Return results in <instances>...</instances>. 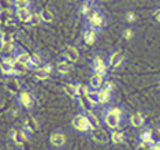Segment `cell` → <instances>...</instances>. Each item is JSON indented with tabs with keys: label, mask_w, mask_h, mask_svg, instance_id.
Masks as SVG:
<instances>
[{
	"label": "cell",
	"mask_w": 160,
	"mask_h": 150,
	"mask_svg": "<svg viewBox=\"0 0 160 150\" xmlns=\"http://www.w3.org/2000/svg\"><path fill=\"white\" fill-rule=\"evenodd\" d=\"M72 126L79 131H88L89 128H94L93 124L89 122V119L85 118V116H81V115H78L74 118V120H72Z\"/></svg>",
	"instance_id": "obj_1"
},
{
	"label": "cell",
	"mask_w": 160,
	"mask_h": 150,
	"mask_svg": "<svg viewBox=\"0 0 160 150\" xmlns=\"http://www.w3.org/2000/svg\"><path fill=\"white\" fill-rule=\"evenodd\" d=\"M93 139L99 143H104L107 141V133L101 128H93Z\"/></svg>",
	"instance_id": "obj_2"
},
{
	"label": "cell",
	"mask_w": 160,
	"mask_h": 150,
	"mask_svg": "<svg viewBox=\"0 0 160 150\" xmlns=\"http://www.w3.org/2000/svg\"><path fill=\"white\" fill-rule=\"evenodd\" d=\"M105 122H107V124H108V127H110V128H116V127H118V124H119V116H116L115 113L110 112L107 115V118H105Z\"/></svg>",
	"instance_id": "obj_3"
},
{
	"label": "cell",
	"mask_w": 160,
	"mask_h": 150,
	"mask_svg": "<svg viewBox=\"0 0 160 150\" xmlns=\"http://www.w3.org/2000/svg\"><path fill=\"white\" fill-rule=\"evenodd\" d=\"M93 68L97 72H99L100 75L105 74V64H104V61H103L101 57H96V59H94V61H93Z\"/></svg>",
	"instance_id": "obj_4"
},
{
	"label": "cell",
	"mask_w": 160,
	"mask_h": 150,
	"mask_svg": "<svg viewBox=\"0 0 160 150\" xmlns=\"http://www.w3.org/2000/svg\"><path fill=\"white\" fill-rule=\"evenodd\" d=\"M122 60H123V52H122V51H118V52H115V53L111 56L110 64L112 65V67H116V65L121 64Z\"/></svg>",
	"instance_id": "obj_5"
},
{
	"label": "cell",
	"mask_w": 160,
	"mask_h": 150,
	"mask_svg": "<svg viewBox=\"0 0 160 150\" xmlns=\"http://www.w3.org/2000/svg\"><path fill=\"white\" fill-rule=\"evenodd\" d=\"M6 87H7V90L11 91V93H18V90H19V83H18L17 79L11 78L6 82Z\"/></svg>",
	"instance_id": "obj_6"
},
{
	"label": "cell",
	"mask_w": 160,
	"mask_h": 150,
	"mask_svg": "<svg viewBox=\"0 0 160 150\" xmlns=\"http://www.w3.org/2000/svg\"><path fill=\"white\" fill-rule=\"evenodd\" d=\"M64 141H66V138H64V135L62 134H53L52 137H51V143L53 146H56V148H59L64 143Z\"/></svg>",
	"instance_id": "obj_7"
},
{
	"label": "cell",
	"mask_w": 160,
	"mask_h": 150,
	"mask_svg": "<svg viewBox=\"0 0 160 150\" xmlns=\"http://www.w3.org/2000/svg\"><path fill=\"white\" fill-rule=\"evenodd\" d=\"M17 15L22 22H32V15L33 14L29 12V10H17Z\"/></svg>",
	"instance_id": "obj_8"
},
{
	"label": "cell",
	"mask_w": 160,
	"mask_h": 150,
	"mask_svg": "<svg viewBox=\"0 0 160 150\" xmlns=\"http://www.w3.org/2000/svg\"><path fill=\"white\" fill-rule=\"evenodd\" d=\"M66 56L68 60L71 61H77L78 60V51L74 46H67L66 48Z\"/></svg>",
	"instance_id": "obj_9"
},
{
	"label": "cell",
	"mask_w": 160,
	"mask_h": 150,
	"mask_svg": "<svg viewBox=\"0 0 160 150\" xmlns=\"http://www.w3.org/2000/svg\"><path fill=\"white\" fill-rule=\"evenodd\" d=\"M101 83H103V76H101L100 74H94L92 76V79H90V86H92L93 89H97V87H100Z\"/></svg>",
	"instance_id": "obj_10"
},
{
	"label": "cell",
	"mask_w": 160,
	"mask_h": 150,
	"mask_svg": "<svg viewBox=\"0 0 160 150\" xmlns=\"http://www.w3.org/2000/svg\"><path fill=\"white\" fill-rule=\"evenodd\" d=\"M144 123V116L141 113H137V115L132 116V124L134 127H141Z\"/></svg>",
	"instance_id": "obj_11"
},
{
	"label": "cell",
	"mask_w": 160,
	"mask_h": 150,
	"mask_svg": "<svg viewBox=\"0 0 160 150\" xmlns=\"http://www.w3.org/2000/svg\"><path fill=\"white\" fill-rule=\"evenodd\" d=\"M25 126H26V128L29 131H36V128H37V122L33 119V118H28L26 120H25Z\"/></svg>",
	"instance_id": "obj_12"
},
{
	"label": "cell",
	"mask_w": 160,
	"mask_h": 150,
	"mask_svg": "<svg viewBox=\"0 0 160 150\" xmlns=\"http://www.w3.org/2000/svg\"><path fill=\"white\" fill-rule=\"evenodd\" d=\"M149 133H151L152 143H160V130L159 128H152Z\"/></svg>",
	"instance_id": "obj_13"
},
{
	"label": "cell",
	"mask_w": 160,
	"mask_h": 150,
	"mask_svg": "<svg viewBox=\"0 0 160 150\" xmlns=\"http://www.w3.org/2000/svg\"><path fill=\"white\" fill-rule=\"evenodd\" d=\"M86 97H88V100L92 105H96L97 102H99V93H97V91H88Z\"/></svg>",
	"instance_id": "obj_14"
},
{
	"label": "cell",
	"mask_w": 160,
	"mask_h": 150,
	"mask_svg": "<svg viewBox=\"0 0 160 150\" xmlns=\"http://www.w3.org/2000/svg\"><path fill=\"white\" fill-rule=\"evenodd\" d=\"M94 40H96V33L93 30H88L85 33V42L89 44V45H92L94 42Z\"/></svg>",
	"instance_id": "obj_15"
},
{
	"label": "cell",
	"mask_w": 160,
	"mask_h": 150,
	"mask_svg": "<svg viewBox=\"0 0 160 150\" xmlns=\"http://www.w3.org/2000/svg\"><path fill=\"white\" fill-rule=\"evenodd\" d=\"M40 17H41V19L42 21H45V22H51L52 21V12L48 10V8H42L41 11V14H40Z\"/></svg>",
	"instance_id": "obj_16"
},
{
	"label": "cell",
	"mask_w": 160,
	"mask_h": 150,
	"mask_svg": "<svg viewBox=\"0 0 160 150\" xmlns=\"http://www.w3.org/2000/svg\"><path fill=\"white\" fill-rule=\"evenodd\" d=\"M21 102H22V104H23V105H25V107H26V108H29V107H30V104H32V98H30V94H29V93H26V91L21 94Z\"/></svg>",
	"instance_id": "obj_17"
},
{
	"label": "cell",
	"mask_w": 160,
	"mask_h": 150,
	"mask_svg": "<svg viewBox=\"0 0 160 150\" xmlns=\"http://www.w3.org/2000/svg\"><path fill=\"white\" fill-rule=\"evenodd\" d=\"M2 44L3 45H12V34H10V33H3Z\"/></svg>",
	"instance_id": "obj_18"
},
{
	"label": "cell",
	"mask_w": 160,
	"mask_h": 150,
	"mask_svg": "<svg viewBox=\"0 0 160 150\" xmlns=\"http://www.w3.org/2000/svg\"><path fill=\"white\" fill-rule=\"evenodd\" d=\"M2 67H3V70L4 71H10V70H12L14 68V60L11 59H3V63H2Z\"/></svg>",
	"instance_id": "obj_19"
},
{
	"label": "cell",
	"mask_w": 160,
	"mask_h": 150,
	"mask_svg": "<svg viewBox=\"0 0 160 150\" xmlns=\"http://www.w3.org/2000/svg\"><path fill=\"white\" fill-rule=\"evenodd\" d=\"M70 64L66 63V61H62V63L58 64V71L62 72V74H67L68 71H70Z\"/></svg>",
	"instance_id": "obj_20"
},
{
	"label": "cell",
	"mask_w": 160,
	"mask_h": 150,
	"mask_svg": "<svg viewBox=\"0 0 160 150\" xmlns=\"http://www.w3.org/2000/svg\"><path fill=\"white\" fill-rule=\"evenodd\" d=\"M90 22H92L93 26L100 27L101 25H103V17H101L100 14H94V17L92 18V19H90Z\"/></svg>",
	"instance_id": "obj_21"
},
{
	"label": "cell",
	"mask_w": 160,
	"mask_h": 150,
	"mask_svg": "<svg viewBox=\"0 0 160 150\" xmlns=\"http://www.w3.org/2000/svg\"><path fill=\"white\" fill-rule=\"evenodd\" d=\"M108 100H110V91L107 90H103L99 93V102H101V104H105Z\"/></svg>",
	"instance_id": "obj_22"
},
{
	"label": "cell",
	"mask_w": 160,
	"mask_h": 150,
	"mask_svg": "<svg viewBox=\"0 0 160 150\" xmlns=\"http://www.w3.org/2000/svg\"><path fill=\"white\" fill-rule=\"evenodd\" d=\"M14 141H15L18 145H22L23 142L26 141V137H25V134L22 133V131H17L15 137H14Z\"/></svg>",
	"instance_id": "obj_23"
},
{
	"label": "cell",
	"mask_w": 160,
	"mask_h": 150,
	"mask_svg": "<svg viewBox=\"0 0 160 150\" xmlns=\"http://www.w3.org/2000/svg\"><path fill=\"white\" fill-rule=\"evenodd\" d=\"M14 70H15V71L18 72V74H23L25 70H26V65L15 60V61H14Z\"/></svg>",
	"instance_id": "obj_24"
},
{
	"label": "cell",
	"mask_w": 160,
	"mask_h": 150,
	"mask_svg": "<svg viewBox=\"0 0 160 150\" xmlns=\"http://www.w3.org/2000/svg\"><path fill=\"white\" fill-rule=\"evenodd\" d=\"M64 91H66L70 97L77 96V89H75V86H72V85H66L64 86Z\"/></svg>",
	"instance_id": "obj_25"
},
{
	"label": "cell",
	"mask_w": 160,
	"mask_h": 150,
	"mask_svg": "<svg viewBox=\"0 0 160 150\" xmlns=\"http://www.w3.org/2000/svg\"><path fill=\"white\" fill-rule=\"evenodd\" d=\"M111 138H112V142H114V143H121V142H123V135L119 134V133H114L111 135Z\"/></svg>",
	"instance_id": "obj_26"
},
{
	"label": "cell",
	"mask_w": 160,
	"mask_h": 150,
	"mask_svg": "<svg viewBox=\"0 0 160 150\" xmlns=\"http://www.w3.org/2000/svg\"><path fill=\"white\" fill-rule=\"evenodd\" d=\"M81 104H82V107L86 109V111H90V108H92V104L89 102V100H88V97L85 96V98H83V96L81 97Z\"/></svg>",
	"instance_id": "obj_27"
},
{
	"label": "cell",
	"mask_w": 160,
	"mask_h": 150,
	"mask_svg": "<svg viewBox=\"0 0 160 150\" xmlns=\"http://www.w3.org/2000/svg\"><path fill=\"white\" fill-rule=\"evenodd\" d=\"M141 138H142L144 143H152V141H151V133H149V131H145V133L141 134Z\"/></svg>",
	"instance_id": "obj_28"
},
{
	"label": "cell",
	"mask_w": 160,
	"mask_h": 150,
	"mask_svg": "<svg viewBox=\"0 0 160 150\" xmlns=\"http://www.w3.org/2000/svg\"><path fill=\"white\" fill-rule=\"evenodd\" d=\"M36 78L37 79H47L48 78V72H45L44 70H38L36 72Z\"/></svg>",
	"instance_id": "obj_29"
},
{
	"label": "cell",
	"mask_w": 160,
	"mask_h": 150,
	"mask_svg": "<svg viewBox=\"0 0 160 150\" xmlns=\"http://www.w3.org/2000/svg\"><path fill=\"white\" fill-rule=\"evenodd\" d=\"M15 6H18V10H28L26 7L29 6V3L25 0H19V2H15Z\"/></svg>",
	"instance_id": "obj_30"
},
{
	"label": "cell",
	"mask_w": 160,
	"mask_h": 150,
	"mask_svg": "<svg viewBox=\"0 0 160 150\" xmlns=\"http://www.w3.org/2000/svg\"><path fill=\"white\" fill-rule=\"evenodd\" d=\"M40 19H41V17H40L38 14H33V15H32V23L33 25H37L40 22Z\"/></svg>",
	"instance_id": "obj_31"
},
{
	"label": "cell",
	"mask_w": 160,
	"mask_h": 150,
	"mask_svg": "<svg viewBox=\"0 0 160 150\" xmlns=\"http://www.w3.org/2000/svg\"><path fill=\"white\" fill-rule=\"evenodd\" d=\"M89 116H90V120H92V122L96 124V127H99V120H97V118L96 116L93 115V113H89Z\"/></svg>",
	"instance_id": "obj_32"
},
{
	"label": "cell",
	"mask_w": 160,
	"mask_h": 150,
	"mask_svg": "<svg viewBox=\"0 0 160 150\" xmlns=\"http://www.w3.org/2000/svg\"><path fill=\"white\" fill-rule=\"evenodd\" d=\"M149 149H151V148H149L148 143H141V145L137 148V150H149Z\"/></svg>",
	"instance_id": "obj_33"
},
{
	"label": "cell",
	"mask_w": 160,
	"mask_h": 150,
	"mask_svg": "<svg viewBox=\"0 0 160 150\" xmlns=\"http://www.w3.org/2000/svg\"><path fill=\"white\" fill-rule=\"evenodd\" d=\"M112 87H114V85H112V82H107V83H105V87H104V90H107V91H111V90H112Z\"/></svg>",
	"instance_id": "obj_34"
},
{
	"label": "cell",
	"mask_w": 160,
	"mask_h": 150,
	"mask_svg": "<svg viewBox=\"0 0 160 150\" xmlns=\"http://www.w3.org/2000/svg\"><path fill=\"white\" fill-rule=\"evenodd\" d=\"M127 21H129V22H133L134 19H136V15H134V14L133 12H129V14H127Z\"/></svg>",
	"instance_id": "obj_35"
},
{
	"label": "cell",
	"mask_w": 160,
	"mask_h": 150,
	"mask_svg": "<svg viewBox=\"0 0 160 150\" xmlns=\"http://www.w3.org/2000/svg\"><path fill=\"white\" fill-rule=\"evenodd\" d=\"M132 36H133V33H132V30H126V33H125V37L129 40V38H132Z\"/></svg>",
	"instance_id": "obj_36"
},
{
	"label": "cell",
	"mask_w": 160,
	"mask_h": 150,
	"mask_svg": "<svg viewBox=\"0 0 160 150\" xmlns=\"http://www.w3.org/2000/svg\"><path fill=\"white\" fill-rule=\"evenodd\" d=\"M112 113H115V115L116 116H121V111H119V109L118 108H114V109H112V111H111Z\"/></svg>",
	"instance_id": "obj_37"
},
{
	"label": "cell",
	"mask_w": 160,
	"mask_h": 150,
	"mask_svg": "<svg viewBox=\"0 0 160 150\" xmlns=\"http://www.w3.org/2000/svg\"><path fill=\"white\" fill-rule=\"evenodd\" d=\"M42 70H44L45 72H48V74H49V72H51V70H52V67H51V65H45V67L42 68Z\"/></svg>",
	"instance_id": "obj_38"
},
{
	"label": "cell",
	"mask_w": 160,
	"mask_h": 150,
	"mask_svg": "<svg viewBox=\"0 0 160 150\" xmlns=\"http://www.w3.org/2000/svg\"><path fill=\"white\" fill-rule=\"evenodd\" d=\"M15 134H17V130H11V131H10V135H11L12 138L15 137Z\"/></svg>",
	"instance_id": "obj_39"
},
{
	"label": "cell",
	"mask_w": 160,
	"mask_h": 150,
	"mask_svg": "<svg viewBox=\"0 0 160 150\" xmlns=\"http://www.w3.org/2000/svg\"><path fill=\"white\" fill-rule=\"evenodd\" d=\"M156 18H158V21L160 22V10L158 11V12H156Z\"/></svg>",
	"instance_id": "obj_40"
},
{
	"label": "cell",
	"mask_w": 160,
	"mask_h": 150,
	"mask_svg": "<svg viewBox=\"0 0 160 150\" xmlns=\"http://www.w3.org/2000/svg\"><path fill=\"white\" fill-rule=\"evenodd\" d=\"M4 72V70H3V67H2V64H0V74H3Z\"/></svg>",
	"instance_id": "obj_41"
},
{
	"label": "cell",
	"mask_w": 160,
	"mask_h": 150,
	"mask_svg": "<svg viewBox=\"0 0 160 150\" xmlns=\"http://www.w3.org/2000/svg\"><path fill=\"white\" fill-rule=\"evenodd\" d=\"M153 150H160V146H156V148H153Z\"/></svg>",
	"instance_id": "obj_42"
},
{
	"label": "cell",
	"mask_w": 160,
	"mask_h": 150,
	"mask_svg": "<svg viewBox=\"0 0 160 150\" xmlns=\"http://www.w3.org/2000/svg\"><path fill=\"white\" fill-rule=\"evenodd\" d=\"M159 86H160V83H159Z\"/></svg>",
	"instance_id": "obj_43"
}]
</instances>
